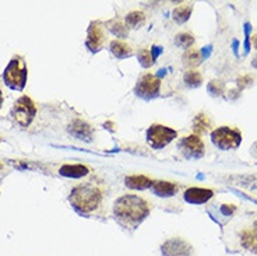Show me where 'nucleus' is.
<instances>
[{
	"label": "nucleus",
	"mask_w": 257,
	"mask_h": 256,
	"mask_svg": "<svg viewBox=\"0 0 257 256\" xmlns=\"http://www.w3.org/2000/svg\"><path fill=\"white\" fill-rule=\"evenodd\" d=\"M113 212L124 226L136 227L148 215L150 207L144 199L134 195H126L115 202Z\"/></svg>",
	"instance_id": "nucleus-1"
},
{
	"label": "nucleus",
	"mask_w": 257,
	"mask_h": 256,
	"mask_svg": "<svg viewBox=\"0 0 257 256\" xmlns=\"http://www.w3.org/2000/svg\"><path fill=\"white\" fill-rule=\"evenodd\" d=\"M101 192L93 186H79L74 188L70 193V203L81 214L91 213L98 207Z\"/></svg>",
	"instance_id": "nucleus-2"
},
{
	"label": "nucleus",
	"mask_w": 257,
	"mask_h": 256,
	"mask_svg": "<svg viewBox=\"0 0 257 256\" xmlns=\"http://www.w3.org/2000/svg\"><path fill=\"white\" fill-rule=\"evenodd\" d=\"M3 79L11 90L21 91L25 87L27 67H25V63L21 61V58H13L11 59L4 73H3Z\"/></svg>",
	"instance_id": "nucleus-3"
},
{
	"label": "nucleus",
	"mask_w": 257,
	"mask_h": 256,
	"mask_svg": "<svg viewBox=\"0 0 257 256\" xmlns=\"http://www.w3.org/2000/svg\"><path fill=\"white\" fill-rule=\"evenodd\" d=\"M211 140L221 150H234L242 143V134L237 129L222 126L211 133Z\"/></svg>",
	"instance_id": "nucleus-4"
},
{
	"label": "nucleus",
	"mask_w": 257,
	"mask_h": 256,
	"mask_svg": "<svg viewBox=\"0 0 257 256\" xmlns=\"http://www.w3.org/2000/svg\"><path fill=\"white\" fill-rule=\"evenodd\" d=\"M37 113V108L28 97H22L17 103L14 104L11 116L14 121L19 123L22 128H27L32 122L34 116Z\"/></svg>",
	"instance_id": "nucleus-5"
},
{
	"label": "nucleus",
	"mask_w": 257,
	"mask_h": 256,
	"mask_svg": "<svg viewBox=\"0 0 257 256\" xmlns=\"http://www.w3.org/2000/svg\"><path fill=\"white\" fill-rule=\"evenodd\" d=\"M176 137V132L162 125H154L147 132V142L153 149H162Z\"/></svg>",
	"instance_id": "nucleus-6"
},
{
	"label": "nucleus",
	"mask_w": 257,
	"mask_h": 256,
	"mask_svg": "<svg viewBox=\"0 0 257 256\" xmlns=\"http://www.w3.org/2000/svg\"><path fill=\"white\" fill-rule=\"evenodd\" d=\"M159 85L161 82L158 77H155L153 74H144L136 85V92L137 95L143 97V98H154L159 92Z\"/></svg>",
	"instance_id": "nucleus-7"
},
{
	"label": "nucleus",
	"mask_w": 257,
	"mask_h": 256,
	"mask_svg": "<svg viewBox=\"0 0 257 256\" xmlns=\"http://www.w3.org/2000/svg\"><path fill=\"white\" fill-rule=\"evenodd\" d=\"M180 149L185 153L186 157L200 158L204 154V144L200 140L198 136H189L180 142Z\"/></svg>",
	"instance_id": "nucleus-8"
},
{
	"label": "nucleus",
	"mask_w": 257,
	"mask_h": 256,
	"mask_svg": "<svg viewBox=\"0 0 257 256\" xmlns=\"http://www.w3.org/2000/svg\"><path fill=\"white\" fill-rule=\"evenodd\" d=\"M105 43V35H103L102 27L99 22H93L88 28V35H87V46L93 52H98L102 49Z\"/></svg>",
	"instance_id": "nucleus-9"
},
{
	"label": "nucleus",
	"mask_w": 257,
	"mask_h": 256,
	"mask_svg": "<svg viewBox=\"0 0 257 256\" xmlns=\"http://www.w3.org/2000/svg\"><path fill=\"white\" fill-rule=\"evenodd\" d=\"M211 197H213V191L203 189V188H190L185 192V200L193 205L206 203Z\"/></svg>",
	"instance_id": "nucleus-10"
},
{
	"label": "nucleus",
	"mask_w": 257,
	"mask_h": 256,
	"mask_svg": "<svg viewBox=\"0 0 257 256\" xmlns=\"http://www.w3.org/2000/svg\"><path fill=\"white\" fill-rule=\"evenodd\" d=\"M69 133L74 136L79 140H85L90 142L93 139V130L90 128V125H87L82 121H74V122L69 126Z\"/></svg>",
	"instance_id": "nucleus-11"
},
{
	"label": "nucleus",
	"mask_w": 257,
	"mask_h": 256,
	"mask_svg": "<svg viewBox=\"0 0 257 256\" xmlns=\"http://www.w3.org/2000/svg\"><path fill=\"white\" fill-rule=\"evenodd\" d=\"M240 245L250 252L257 254V221L253 228H246L240 233Z\"/></svg>",
	"instance_id": "nucleus-12"
},
{
	"label": "nucleus",
	"mask_w": 257,
	"mask_h": 256,
	"mask_svg": "<svg viewBox=\"0 0 257 256\" xmlns=\"http://www.w3.org/2000/svg\"><path fill=\"white\" fill-rule=\"evenodd\" d=\"M186 244L179 239H171L168 241L162 248L165 256H187L189 251H185Z\"/></svg>",
	"instance_id": "nucleus-13"
},
{
	"label": "nucleus",
	"mask_w": 257,
	"mask_h": 256,
	"mask_svg": "<svg viewBox=\"0 0 257 256\" xmlns=\"http://www.w3.org/2000/svg\"><path fill=\"white\" fill-rule=\"evenodd\" d=\"M153 191H154L155 195L161 196V197H169V196H174L178 192V186L171 184V182L159 181V182L153 184Z\"/></svg>",
	"instance_id": "nucleus-14"
},
{
	"label": "nucleus",
	"mask_w": 257,
	"mask_h": 256,
	"mask_svg": "<svg viewBox=\"0 0 257 256\" xmlns=\"http://www.w3.org/2000/svg\"><path fill=\"white\" fill-rule=\"evenodd\" d=\"M59 174L63 176H69V178H80V176L88 174V168L80 164L63 165L59 170Z\"/></svg>",
	"instance_id": "nucleus-15"
},
{
	"label": "nucleus",
	"mask_w": 257,
	"mask_h": 256,
	"mask_svg": "<svg viewBox=\"0 0 257 256\" xmlns=\"http://www.w3.org/2000/svg\"><path fill=\"white\" fill-rule=\"evenodd\" d=\"M126 185L132 189H147L150 186H153V182L144 176V175H133V176H127L126 178Z\"/></svg>",
	"instance_id": "nucleus-16"
},
{
	"label": "nucleus",
	"mask_w": 257,
	"mask_h": 256,
	"mask_svg": "<svg viewBox=\"0 0 257 256\" xmlns=\"http://www.w3.org/2000/svg\"><path fill=\"white\" fill-rule=\"evenodd\" d=\"M111 51L118 59H124V58H129L133 55L132 48L122 41H113L111 43Z\"/></svg>",
	"instance_id": "nucleus-17"
},
{
	"label": "nucleus",
	"mask_w": 257,
	"mask_h": 256,
	"mask_svg": "<svg viewBox=\"0 0 257 256\" xmlns=\"http://www.w3.org/2000/svg\"><path fill=\"white\" fill-rule=\"evenodd\" d=\"M193 129H195L196 133H206L207 130L210 129V119H208V116L204 115V113H198L196 116L195 122H193Z\"/></svg>",
	"instance_id": "nucleus-18"
},
{
	"label": "nucleus",
	"mask_w": 257,
	"mask_h": 256,
	"mask_svg": "<svg viewBox=\"0 0 257 256\" xmlns=\"http://www.w3.org/2000/svg\"><path fill=\"white\" fill-rule=\"evenodd\" d=\"M145 22L144 13L141 11H133L126 17V25L130 28H138Z\"/></svg>",
	"instance_id": "nucleus-19"
},
{
	"label": "nucleus",
	"mask_w": 257,
	"mask_h": 256,
	"mask_svg": "<svg viewBox=\"0 0 257 256\" xmlns=\"http://www.w3.org/2000/svg\"><path fill=\"white\" fill-rule=\"evenodd\" d=\"M106 25H108V28L112 31L115 35H118V38H124V37L127 35V30H126V27L122 24V21L118 20V19L108 21V22H106Z\"/></svg>",
	"instance_id": "nucleus-20"
},
{
	"label": "nucleus",
	"mask_w": 257,
	"mask_h": 256,
	"mask_svg": "<svg viewBox=\"0 0 257 256\" xmlns=\"http://www.w3.org/2000/svg\"><path fill=\"white\" fill-rule=\"evenodd\" d=\"M201 61V56H200V52L197 49H187L183 55V63L190 66V67H195Z\"/></svg>",
	"instance_id": "nucleus-21"
},
{
	"label": "nucleus",
	"mask_w": 257,
	"mask_h": 256,
	"mask_svg": "<svg viewBox=\"0 0 257 256\" xmlns=\"http://www.w3.org/2000/svg\"><path fill=\"white\" fill-rule=\"evenodd\" d=\"M190 13H192V6H180L174 10V20L179 24H183L190 17Z\"/></svg>",
	"instance_id": "nucleus-22"
},
{
	"label": "nucleus",
	"mask_w": 257,
	"mask_h": 256,
	"mask_svg": "<svg viewBox=\"0 0 257 256\" xmlns=\"http://www.w3.org/2000/svg\"><path fill=\"white\" fill-rule=\"evenodd\" d=\"M154 55L153 51H148V49H143V51L138 52V62L143 67H150L154 64Z\"/></svg>",
	"instance_id": "nucleus-23"
},
{
	"label": "nucleus",
	"mask_w": 257,
	"mask_h": 256,
	"mask_svg": "<svg viewBox=\"0 0 257 256\" xmlns=\"http://www.w3.org/2000/svg\"><path fill=\"white\" fill-rule=\"evenodd\" d=\"M185 82L187 83L189 85H192V87H197V85L201 84L203 77H201L200 73L196 72V70H189V72H186L185 74Z\"/></svg>",
	"instance_id": "nucleus-24"
},
{
	"label": "nucleus",
	"mask_w": 257,
	"mask_h": 256,
	"mask_svg": "<svg viewBox=\"0 0 257 256\" xmlns=\"http://www.w3.org/2000/svg\"><path fill=\"white\" fill-rule=\"evenodd\" d=\"M176 45L178 46H180V48H189V46H192L193 43H195V38L190 35V34H185V32H182V34H179V35H176Z\"/></svg>",
	"instance_id": "nucleus-25"
},
{
	"label": "nucleus",
	"mask_w": 257,
	"mask_h": 256,
	"mask_svg": "<svg viewBox=\"0 0 257 256\" xmlns=\"http://www.w3.org/2000/svg\"><path fill=\"white\" fill-rule=\"evenodd\" d=\"M208 90L214 95H219L222 92V90H224V84L221 82H211L210 85H208Z\"/></svg>",
	"instance_id": "nucleus-26"
},
{
	"label": "nucleus",
	"mask_w": 257,
	"mask_h": 256,
	"mask_svg": "<svg viewBox=\"0 0 257 256\" xmlns=\"http://www.w3.org/2000/svg\"><path fill=\"white\" fill-rule=\"evenodd\" d=\"M252 82H253V77H252L250 74L242 76V77H239V79H237V84H239V87H240V88H243V87L249 85Z\"/></svg>",
	"instance_id": "nucleus-27"
},
{
	"label": "nucleus",
	"mask_w": 257,
	"mask_h": 256,
	"mask_svg": "<svg viewBox=\"0 0 257 256\" xmlns=\"http://www.w3.org/2000/svg\"><path fill=\"white\" fill-rule=\"evenodd\" d=\"M253 46H255V48L257 49V34H255V35H253Z\"/></svg>",
	"instance_id": "nucleus-28"
},
{
	"label": "nucleus",
	"mask_w": 257,
	"mask_h": 256,
	"mask_svg": "<svg viewBox=\"0 0 257 256\" xmlns=\"http://www.w3.org/2000/svg\"><path fill=\"white\" fill-rule=\"evenodd\" d=\"M1 104H3V94L0 91V107H1Z\"/></svg>",
	"instance_id": "nucleus-29"
},
{
	"label": "nucleus",
	"mask_w": 257,
	"mask_h": 256,
	"mask_svg": "<svg viewBox=\"0 0 257 256\" xmlns=\"http://www.w3.org/2000/svg\"><path fill=\"white\" fill-rule=\"evenodd\" d=\"M253 66H255V67H256V69H257V56H256V59L253 61Z\"/></svg>",
	"instance_id": "nucleus-30"
},
{
	"label": "nucleus",
	"mask_w": 257,
	"mask_h": 256,
	"mask_svg": "<svg viewBox=\"0 0 257 256\" xmlns=\"http://www.w3.org/2000/svg\"><path fill=\"white\" fill-rule=\"evenodd\" d=\"M0 168H1V164H0Z\"/></svg>",
	"instance_id": "nucleus-31"
}]
</instances>
